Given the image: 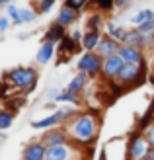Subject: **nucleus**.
I'll use <instances>...</instances> for the list:
<instances>
[{
  "mask_svg": "<svg viewBox=\"0 0 154 160\" xmlns=\"http://www.w3.org/2000/svg\"><path fill=\"white\" fill-rule=\"evenodd\" d=\"M8 78L12 80L14 86H29L31 82H35V70L33 68H16L8 74Z\"/></svg>",
  "mask_w": 154,
  "mask_h": 160,
  "instance_id": "obj_1",
  "label": "nucleus"
},
{
  "mask_svg": "<svg viewBox=\"0 0 154 160\" xmlns=\"http://www.w3.org/2000/svg\"><path fill=\"white\" fill-rule=\"evenodd\" d=\"M74 135L80 141H90L92 135H94V119L88 117V115L80 117L74 123Z\"/></svg>",
  "mask_w": 154,
  "mask_h": 160,
  "instance_id": "obj_2",
  "label": "nucleus"
},
{
  "mask_svg": "<svg viewBox=\"0 0 154 160\" xmlns=\"http://www.w3.org/2000/svg\"><path fill=\"white\" fill-rule=\"evenodd\" d=\"M78 68L80 70H84V72H90V74H96L100 70V59L96 57V55H84L82 59H80L78 62Z\"/></svg>",
  "mask_w": 154,
  "mask_h": 160,
  "instance_id": "obj_3",
  "label": "nucleus"
},
{
  "mask_svg": "<svg viewBox=\"0 0 154 160\" xmlns=\"http://www.w3.org/2000/svg\"><path fill=\"white\" fill-rule=\"evenodd\" d=\"M123 68V59H121V55L119 57H115V55H111V57L105 59V65H103V70H105V74L107 76H113V74H119V70Z\"/></svg>",
  "mask_w": 154,
  "mask_h": 160,
  "instance_id": "obj_4",
  "label": "nucleus"
},
{
  "mask_svg": "<svg viewBox=\"0 0 154 160\" xmlns=\"http://www.w3.org/2000/svg\"><path fill=\"white\" fill-rule=\"evenodd\" d=\"M68 148L62 145H51L45 152V160H67Z\"/></svg>",
  "mask_w": 154,
  "mask_h": 160,
  "instance_id": "obj_5",
  "label": "nucleus"
},
{
  "mask_svg": "<svg viewBox=\"0 0 154 160\" xmlns=\"http://www.w3.org/2000/svg\"><path fill=\"white\" fill-rule=\"evenodd\" d=\"M137 76H139V68H137L135 62H127V65H123V68L119 70V78L123 80V82L137 80Z\"/></svg>",
  "mask_w": 154,
  "mask_h": 160,
  "instance_id": "obj_6",
  "label": "nucleus"
},
{
  "mask_svg": "<svg viewBox=\"0 0 154 160\" xmlns=\"http://www.w3.org/2000/svg\"><path fill=\"white\" fill-rule=\"evenodd\" d=\"M123 41L127 45H133V47H142L144 45V33L141 29H135V31H127L123 35Z\"/></svg>",
  "mask_w": 154,
  "mask_h": 160,
  "instance_id": "obj_7",
  "label": "nucleus"
},
{
  "mask_svg": "<svg viewBox=\"0 0 154 160\" xmlns=\"http://www.w3.org/2000/svg\"><path fill=\"white\" fill-rule=\"evenodd\" d=\"M119 55H121V59H123V61H127V62H135V65L141 61V53L137 51L133 45L121 47V49H119Z\"/></svg>",
  "mask_w": 154,
  "mask_h": 160,
  "instance_id": "obj_8",
  "label": "nucleus"
},
{
  "mask_svg": "<svg viewBox=\"0 0 154 160\" xmlns=\"http://www.w3.org/2000/svg\"><path fill=\"white\" fill-rule=\"evenodd\" d=\"M45 152L47 150L41 145H31V147H27L26 150H23V158L26 160H43Z\"/></svg>",
  "mask_w": 154,
  "mask_h": 160,
  "instance_id": "obj_9",
  "label": "nucleus"
},
{
  "mask_svg": "<svg viewBox=\"0 0 154 160\" xmlns=\"http://www.w3.org/2000/svg\"><path fill=\"white\" fill-rule=\"evenodd\" d=\"M64 115H67L64 111H57L55 115L43 119V121H35L33 127H35V129H45V127H51V125H55V123H59V121H61V117H64Z\"/></svg>",
  "mask_w": 154,
  "mask_h": 160,
  "instance_id": "obj_10",
  "label": "nucleus"
},
{
  "mask_svg": "<svg viewBox=\"0 0 154 160\" xmlns=\"http://www.w3.org/2000/svg\"><path fill=\"white\" fill-rule=\"evenodd\" d=\"M51 55H53V43H51V41H47V43L41 47V49H39V53H37V62H41V65L49 62Z\"/></svg>",
  "mask_w": 154,
  "mask_h": 160,
  "instance_id": "obj_11",
  "label": "nucleus"
},
{
  "mask_svg": "<svg viewBox=\"0 0 154 160\" xmlns=\"http://www.w3.org/2000/svg\"><path fill=\"white\" fill-rule=\"evenodd\" d=\"M62 37H64V29L61 23H57V26H53L49 29V33H47V41H62Z\"/></svg>",
  "mask_w": 154,
  "mask_h": 160,
  "instance_id": "obj_12",
  "label": "nucleus"
},
{
  "mask_svg": "<svg viewBox=\"0 0 154 160\" xmlns=\"http://www.w3.org/2000/svg\"><path fill=\"white\" fill-rule=\"evenodd\" d=\"M144 154H147V142H144L142 139H137L135 145H133V148H131V156L133 158H141Z\"/></svg>",
  "mask_w": 154,
  "mask_h": 160,
  "instance_id": "obj_13",
  "label": "nucleus"
},
{
  "mask_svg": "<svg viewBox=\"0 0 154 160\" xmlns=\"http://www.w3.org/2000/svg\"><path fill=\"white\" fill-rule=\"evenodd\" d=\"M74 10H72V8H62V12L59 14V23H61V26H68V23L72 22V20H74Z\"/></svg>",
  "mask_w": 154,
  "mask_h": 160,
  "instance_id": "obj_14",
  "label": "nucleus"
},
{
  "mask_svg": "<svg viewBox=\"0 0 154 160\" xmlns=\"http://www.w3.org/2000/svg\"><path fill=\"white\" fill-rule=\"evenodd\" d=\"M100 43V35H98V31H90L86 37H84V47L88 51H92V49H96V45Z\"/></svg>",
  "mask_w": 154,
  "mask_h": 160,
  "instance_id": "obj_15",
  "label": "nucleus"
},
{
  "mask_svg": "<svg viewBox=\"0 0 154 160\" xmlns=\"http://www.w3.org/2000/svg\"><path fill=\"white\" fill-rule=\"evenodd\" d=\"M115 49H117V45H115L113 39H111V41H103L100 45V55L107 59V57H111V55H113V51H115Z\"/></svg>",
  "mask_w": 154,
  "mask_h": 160,
  "instance_id": "obj_16",
  "label": "nucleus"
},
{
  "mask_svg": "<svg viewBox=\"0 0 154 160\" xmlns=\"http://www.w3.org/2000/svg\"><path fill=\"white\" fill-rule=\"evenodd\" d=\"M84 82H86V74H84V70H82V72H80L78 76L72 78V82L68 84V92H78L80 88L84 86Z\"/></svg>",
  "mask_w": 154,
  "mask_h": 160,
  "instance_id": "obj_17",
  "label": "nucleus"
},
{
  "mask_svg": "<svg viewBox=\"0 0 154 160\" xmlns=\"http://www.w3.org/2000/svg\"><path fill=\"white\" fill-rule=\"evenodd\" d=\"M45 142L47 145H62L64 142V135L62 133H47L45 135Z\"/></svg>",
  "mask_w": 154,
  "mask_h": 160,
  "instance_id": "obj_18",
  "label": "nucleus"
},
{
  "mask_svg": "<svg viewBox=\"0 0 154 160\" xmlns=\"http://www.w3.org/2000/svg\"><path fill=\"white\" fill-rule=\"evenodd\" d=\"M10 125H12V113L0 111V129H8Z\"/></svg>",
  "mask_w": 154,
  "mask_h": 160,
  "instance_id": "obj_19",
  "label": "nucleus"
},
{
  "mask_svg": "<svg viewBox=\"0 0 154 160\" xmlns=\"http://www.w3.org/2000/svg\"><path fill=\"white\" fill-rule=\"evenodd\" d=\"M150 18H152V12H150V10H144V12H139V14H137L135 18H133V22H135V23H142V22H147V20H150Z\"/></svg>",
  "mask_w": 154,
  "mask_h": 160,
  "instance_id": "obj_20",
  "label": "nucleus"
},
{
  "mask_svg": "<svg viewBox=\"0 0 154 160\" xmlns=\"http://www.w3.org/2000/svg\"><path fill=\"white\" fill-rule=\"evenodd\" d=\"M8 12H10V16H12V20H14L16 23H23V18H22V10H18V8H14V6H10V8H8Z\"/></svg>",
  "mask_w": 154,
  "mask_h": 160,
  "instance_id": "obj_21",
  "label": "nucleus"
},
{
  "mask_svg": "<svg viewBox=\"0 0 154 160\" xmlns=\"http://www.w3.org/2000/svg\"><path fill=\"white\" fill-rule=\"evenodd\" d=\"M139 29L142 31V33H148V31H152V29H154V18H150V20H147V22L139 23Z\"/></svg>",
  "mask_w": 154,
  "mask_h": 160,
  "instance_id": "obj_22",
  "label": "nucleus"
},
{
  "mask_svg": "<svg viewBox=\"0 0 154 160\" xmlns=\"http://www.w3.org/2000/svg\"><path fill=\"white\" fill-rule=\"evenodd\" d=\"M86 4V0H67V6L72 8V10H80Z\"/></svg>",
  "mask_w": 154,
  "mask_h": 160,
  "instance_id": "obj_23",
  "label": "nucleus"
},
{
  "mask_svg": "<svg viewBox=\"0 0 154 160\" xmlns=\"http://www.w3.org/2000/svg\"><path fill=\"white\" fill-rule=\"evenodd\" d=\"M57 100H59V102H76L74 92H64V94H61V96H57Z\"/></svg>",
  "mask_w": 154,
  "mask_h": 160,
  "instance_id": "obj_24",
  "label": "nucleus"
},
{
  "mask_svg": "<svg viewBox=\"0 0 154 160\" xmlns=\"http://www.w3.org/2000/svg\"><path fill=\"white\" fill-rule=\"evenodd\" d=\"M109 35H113V37H119V39H123L125 31L121 29V28H117V26H109Z\"/></svg>",
  "mask_w": 154,
  "mask_h": 160,
  "instance_id": "obj_25",
  "label": "nucleus"
},
{
  "mask_svg": "<svg viewBox=\"0 0 154 160\" xmlns=\"http://www.w3.org/2000/svg\"><path fill=\"white\" fill-rule=\"evenodd\" d=\"M115 2H117V0H98V6L102 8V10H109Z\"/></svg>",
  "mask_w": 154,
  "mask_h": 160,
  "instance_id": "obj_26",
  "label": "nucleus"
},
{
  "mask_svg": "<svg viewBox=\"0 0 154 160\" xmlns=\"http://www.w3.org/2000/svg\"><path fill=\"white\" fill-rule=\"evenodd\" d=\"M55 4V0H43L41 4H39V12H49V8Z\"/></svg>",
  "mask_w": 154,
  "mask_h": 160,
  "instance_id": "obj_27",
  "label": "nucleus"
},
{
  "mask_svg": "<svg viewBox=\"0 0 154 160\" xmlns=\"http://www.w3.org/2000/svg\"><path fill=\"white\" fill-rule=\"evenodd\" d=\"M22 18H23V22H33L35 20V14L31 12V10H22Z\"/></svg>",
  "mask_w": 154,
  "mask_h": 160,
  "instance_id": "obj_28",
  "label": "nucleus"
},
{
  "mask_svg": "<svg viewBox=\"0 0 154 160\" xmlns=\"http://www.w3.org/2000/svg\"><path fill=\"white\" fill-rule=\"evenodd\" d=\"M6 29H8V20L0 18V31H6Z\"/></svg>",
  "mask_w": 154,
  "mask_h": 160,
  "instance_id": "obj_29",
  "label": "nucleus"
},
{
  "mask_svg": "<svg viewBox=\"0 0 154 160\" xmlns=\"http://www.w3.org/2000/svg\"><path fill=\"white\" fill-rule=\"evenodd\" d=\"M148 139H150V142L154 145V125H152L150 129H148Z\"/></svg>",
  "mask_w": 154,
  "mask_h": 160,
  "instance_id": "obj_30",
  "label": "nucleus"
},
{
  "mask_svg": "<svg viewBox=\"0 0 154 160\" xmlns=\"http://www.w3.org/2000/svg\"><path fill=\"white\" fill-rule=\"evenodd\" d=\"M127 2H129V0H117V2H115V4H119V6H125Z\"/></svg>",
  "mask_w": 154,
  "mask_h": 160,
  "instance_id": "obj_31",
  "label": "nucleus"
},
{
  "mask_svg": "<svg viewBox=\"0 0 154 160\" xmlns=\"http://www.w3.org/2000/svg\"><path fill=\"white\" fill-rule=\"evenodd\" d=\"M6 2H10V0H0V4H6Z\"/></svg>",
  "mask_w": 154,
  "mask_h": 160,
  "instance_id": "obj_32",
  "label": "nucleus"
}]
</instances>
